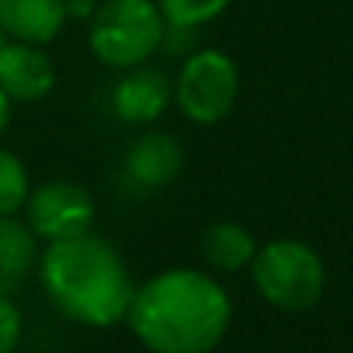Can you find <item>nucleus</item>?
<instances>
[{"mask_svg":"<svg viewBox=\"0 0 353 353\" xmlns=\"http://www.w3.org/2000/svg\"><path fill=\"white\" fill-rule=\"evenodd\" d=\"M66 0H0V28L7 41L50 44L66 28Z\"/></svg>","mask_w":353,"mask_h":353,"instance_id":"10","label":"nucleus"},{"mask_svg":"<svg viewBox=\"0 0 353 353\" xmlns=\"http://www.w3.org/2000/svg\"><path fill=\"white\" fill-rule=\"evenodd\" d=\"M232 297L203 269L172 266L134 285L125 325L150 353H213L232 328Z\"/></svg>","mask_w":353,"mask_h":353,"instance_id":"1","label":"nucleus"},{"mask_svg":"<svg viewBox=\"0 0 353 353\" xmlns=\"http://www.w3.org/2000/svg\"><path fill=\"white\" fill-rule=\"evenodd\" d=\"M22 341V313L0 294V353H16Z\"/></svg>","mask_w":353,"mask_h":353,"instance_id":"15","label":"nucleus"},{"mask_svg":"<svg viewBox=\"0 0 353 353\" xmlns=\"http://www.w3.org/2000/svg\"><path fill=\"white\" fill-rule=\"evenodd\" d=\"M10 119H13V103H10L7 94L0 91V138H3V132L10 128Z\"/></svg>","mask_w":353,"mask_h":353,"instance_id":"18","label":"nucleus"},{"mask_svg":"<svg viewBox=\"0 0 353 353\" xmlns=\"http://www.w3.org/2000/svg\"><path fill=\"white\" fill-rule=\"evenodd\" d=\"M185 169V147L169 132H141L125 147V172L138 188H166Z\"/></svg>","mask_w":353,"mask_h":353,"instance_id":"9","label":"nucleus"},{"mask_svg":"<svg viewBox=\"0 0 353 353\" xmlns=\"http://www.w3.org/2000/svg\"><path fill=\"white\" fill-rule=\"evenodd\" d=\"M100 0H66V16L69 19H91Z\"/></svg>","mask_w":353,"mask_h":353,"instance_id":"17","label":"nucleus"},{"mask_svg":"<svg viewBox=\"0 0 353 353\" xmlns=\"http://www.w3.org/2000/svg\"><path fill=\"white\" fill-rule=\"evenodd\" d=\"M38 234L19 216L0 219V281H19L38 263Z\"/></svg>","mask_w":353,"mask_h":353,"instance_id":"12","label":"nucleus"},{"mask_svg":"<svg viewBox=\"0 0 353 353\" xmlns=\"http://www.w3.org/2000/svg\"><path fill=\"white\" fill-rule=\"evenodd\" d=\"M32 181H28V169L13 150L0 147V219L3 216H16L28 200Z\"/></svg>","mask_w":353,"mask_h":353,"instance_id":"13","label":"nucleus"},{"mask_svg":"<svg viewBox=\"0 0 353 353\" xmlns=\"http://www.w3.org/2000/svg\"><path fill=\"white\" fill-rule=\"evenodd\" d=\"M200 47L197 41V28H179V26H166L163 32V41H160V50L169 57H181L185 60L188 54H194Z\"/></svg>","mask_w":353,"mask_h":353,"instance_id":"16","label":"nucleus"},{"mask_svg":"<svg viewBox=\"0 0 353 353\" xmlns=\"http://www.w3.org/2000/svg\"><path fill=\"white\" fill-rule=\"evenodd\" d=\"M232 0H157L160 16L166 26L179 28H203L219 19Z\"/></svg>","mask_w":353,"mask_h":353,"instance_id":"14","label":"nucleus"},{"mask_svg":"<svg viewBox=\"0 0 353 353\" xmlns=\"http://www.w3.org/2000/svg\"><path fill=\"white\" fill-rule=\"evenodd\" d=\"M169 103H172V79L150 63L125 69L110 94V107L125 125H154L169 110Z\"/></svg>","mask_w":353,"mask_h":353,"instance_id":"7","label":"nucleus"},{"mask_svg":"<svg viewBox=\"0 0 353 353\" xmlns=\"http://www.w3.org/2000/svg\"><path fill=\"white\" fill-rule=\"evenodd\" d=\"M256 238L247 232L241 222H232V219H222V222H213V225L203 228L200 234V256L207 263L213 272H241V269L250 266L256 254Z\"/></svg>","mask_w":353,"mask_h":353,"instance_id":"11","label":"nucleus"},{"mask_svg":"<svg viewBox=\"0 0 353 353\" xmlns=\"http://www.w3.org/2000/svg\"><path fill=\"white\" fill-rule=\"evenodd\" d=\"M241 91L238 63L219 47H197L172 79V100L194 125H219L232 116Z\"/></svg>","mask_w":353,"mask_h":353,"instance_id":"5","label":"nucleus"},{"mask_svg":"<svg viewBox=\"0 0 353 353\" xmlns=\"http://www.w3.org/2000/svg\"><path fill=\"white\" fill-rule=\"evenodd\" d=\"M22 210L28 228L47 244L88 234L97 222V203L91 191L69 179H50L34 185Z\"/></svg>","mask_w":353,"mask_h":353,"instance_id":"6","label":"nucleus"},{"mask_svg":"<svg viewBox=\"0 0 353 353\" xmlns=\"http://www.w3.org/2000/svg\"><path fill=\"white\" fill-rule=\"evenodd\" d=\"M250 279L263 300L279 313H310L322 303L328 272L319 250L297 238H275L256 247Z\"/></svg>","mask_w":353,"mask_h":353,"instance_id":"3","label":"nucleus"},{"mask_svg":"<svg viewBox=\"0 0 353 353\" xmlns=\"http://www.w3.org/2000/svg\"><path fill=\"white\" fill-rule=\"evenodd\" d=\"M57 85V66L41 44L7 41L0 47V91L10 103H41Z\"/></svg>","mask_w":353,"mask_h":353,"instance_id":"8","label":"nucleus"},{"mask_svg":"<svg viewBox=\"0 0 353 353\" xmlns=\"http://www.w3.org/2000/svg\"><path fill=\"white\" fill-rule=\"evenodd\" d=\"M47 300L66 319L88 328H113L125 322L134 297L128 263L107 238L88 232L69 241H54L38 256Z\"/></svg>","mask_w":353,"mask_h":353,"instance_id":"2","label":"nucleus"},{"mask_svg":"<svg viewBox=\"0 0 353 353\" xmlns=\"http://www.w3.org/2000/svg\"><path fill=\"white\" fill-rule=\"evenodd\" d=\"M7 44V34H3V28H0V47Z\"/></svg>","mask_w":353,"mask_h":353,"instance_id":"19","label":"nucleus"},{"mask_svg":"<svg viewBox=\"0 0 353 353\" xmlns=\"http://www.w3.org/2000/svg\"><path fill=\"white\" fill-rule=\"evenodd\" d=\"M163 32L157 0H100L88 19V47L97 63L125 72L160 54Z\"/></svg>","mask_w":353,"mask_h":353,"instance_id":"4","label":"nucleus"}]
</instances>
